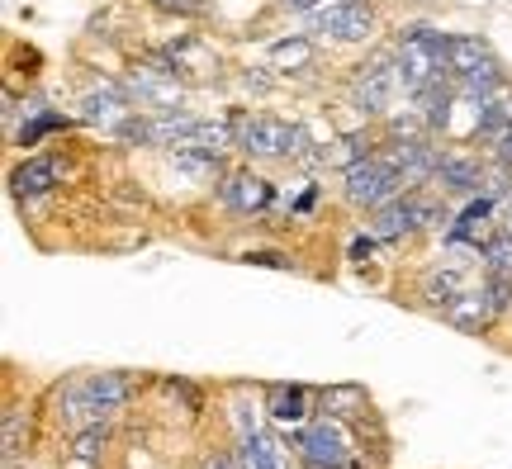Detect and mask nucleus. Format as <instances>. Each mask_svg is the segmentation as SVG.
Instances as JSON below:
<instances>
[{"mask_svg":"<svg viewBox=\"0 0 512 469\" xmlns=\"http://www.w3.org/2000/svg\"><path fill=\"white\" fill-rule=\"evenodd\" d=\"M219 199L233 209V214H266L275 199V185L266 181V176H256L252 166H242V171H228L219 181Z\"/></svg>","mask_w":512,"mask_h":469,"instance_id":"1a4fd4ad","label":"nucleus"},{"mask_svg":"<svg viewBox=\"0 0 512 469\" xmlns=\"http://www.w3.org/2000/svg\"><path fill=\"white\" fill-rule=\"evenodd\" d=\"M375 152L399 166V176H403V185H408V190H422V185L437 176V157H441V152L427 143V138H403V133H394V138H389V143H380Z\"/></svg>","mask_w":512,"mask_h":469,"instance_id":"0eeeda50","label":"nucleus"},{"mask_svg":"<svg viewBox=\"0 0 512 469\" xmlns=\"http://www.w3.org/2000/svg\"><path fill=\"white\" fill-rule=\"evenodd\" d=\"M242 266H261V271H290L294 261H290V252H275V247H247V252H242Z\"/></svg>","mask_w":512,"mask_h":469,"instance_id":"5701e85b","label":"nucleus"},{"mask_svg":"<svg viewBox=\"0 0 512 469\" xmlns=\"http://www.w3.org/2000/svg\"><path fill=\"white\" fill-rule=\"evenodd\" d=\"M233 133H238V152L247 162L309 157L304 124H285V119H275V114H252V109H242V114H233Z\"/></svg>","mask_w":512,"mask_h":469,"instance_id":"f257e3e1","label":"nucleus"},{"mask_svg":"<svg viewBox=\"0 0 512 469\" xmlns=\"http://www.w3.org/2000/svg\"><path fill=\"white\" fill-rule=\"evenodd\" d=\"M484 299H489V313L503 318L512 308V275H484Z\"/></svg>","mask_w":512,"mask_h":469,"instance_id":"412c9836","label":"nucleus"},{"mask_svg":"<svg viewBox=\"0 0 512 469\" xmlns=\"http://www.w3.org/2000/svg\"><path fill=\"white\" fill-rule=\"evenodd\" d=\"M351 451H356V446H351V432L337 413L318 417V422H309V427L299 432V455H304L309 469H347Z\"/></svg>","mask_w":512,"mask_h":469,"instance_id":"39448f33","label":"nucleus"},{"mask_svg":"<svg viewBox=\"0 0 512 469\" xmlns=\"http://www.w3.org/2000/svg\"><path fill=\"white\" fill-rule=\"evenodd\" d=\"M309 19V34H323L332 43H370L375 38V5L370 0H328Z\"/></svg>","mask_w":512,"mask_h":469,"instance_id":"20e7f679","label":"nucleus"},{"mask_svg":"<svg viewBox=\"0 0 512 469\" xmlns=\"http://www.w3.org/2000/svg\"><path fill=\"white\" fill-rule=\"evenodd\" d=\"M266 413H271V422H280V427L304 422V413H309V389H304V384H271Z\"/></svg>","mask_w":512,"mask_h":469,"instance_id":"ddd939ff","label":"nucleus"},{"mask_svg":"<svg viewBox=\"0 0 512 469\" xmlns=\"http://www.w3.org/2000/svg\"><path fill=\"white\" fill-rule=\"evenodd\" d=\"M484 57H494V48H489L479 34H451V38H446V62H451V72H456V76L475 72Z\"/></svg>","mask_w":512,"mask_h":469,"instance_id":"4468645a","label":"nucleus"},{"mask_svg":"<svg viewBox=\"0 0 512 469\" xmlns=\"http://www.w3.org/2000/svg\"><path fill=\"white\" fill-rule=\"evenodd\" d=\"M370 152H375V143H370L366 133H347V138H337V152H328V162H337L342 171L356 162H366Z\"/></svg>","mask_w":512,"mask_h":469,"instance_id":"aec40b11","label":"nucleus"},{"mask_svg":"<svg viewBox=\"0 0 512 469\" xmlns=\"http://www.w3.org/2000/svg\"><path fill=\"white\" fill-rule=\"evenodd\" d=\"M375 242H380V237H375V233L356 237V242H351V261H356V266H366L370 256H375Z\"/></svg>","mask_w":512,"mask_h":469,"instance_id":"bb28decb","label":"nucleus"},{"mask_svg":"<svg viewBox=\"0 0 512 469\" xmlns=\"http://www.w3.org/2000/svg\"><path fill=\"white\" fill-rule=\"evenodd\" d=\"M29 114V124L15 128V147H38L48 133H67L72 119L67 114H57V109H24Z\"/></svg>","mask_w":512,"mask_h":469,"instance_id":"dca6fc26","label":"nucleus"},{"mask_svg":"<svg viewBox=\"0 0 512 469\" xmlns=\"http://www.w3.org/2000/svg\"><path fill=\"white\" fill-rule=\"evenodd\" d=\"M204 469H242V465H238V451H214V455H204Z\"/></svg>","mask_w":512,"mask_h":469,"instance_id":"c85d7f7f","label":"nucleus"},{"mask_svg":"<svg viewBox=\"0 0 512 469\" xmlns=\"http://www.w3.org/2000/svg\"><path fill=\"white\" fill-rule=\"evenodd\" d=\"M271 62L285 67V72H299L313 62V38L309 34H290V38H275L271 43Z\"/></svg>","mask_w":512,"mask_h":469,"instance_id":"6ab92c4d","label":"nucleus"},{"mask_svg":"<svg viewBox=\"0 0 512 469\" xmlns=\"http://www.w3.org/2000/svg\"><path fill=\"white\" fill-rule=\"evenodd\" d=\"M313 204H318V185H309V190H304V195L294 199V209H290V214H309Z\"/></svg>","mask_w":512,"mask_h":469,"instance_id":"c756f323","label":"nucleus"},{"mask_svg":"<svg viewBox=\"0 0 512 469\" xmlns=\"http://www.w3.org/2000/svg\"><path fill=\"white\" fill-rule=\"evenodd\" d=\"M479 261H484V275H512V228H494L484 237Z\"/></svg>","mask_w":512,"mask_h":469,"instance_id":"a211bd4d","label":"nucleus"},{"mask_svg":"<svg viewBox=\"0 0 512 469\" xmlns=\"http://www.w3.org/2000/svg\"><path fill=\"white\" fill-rule=\"evenodd\" d=\"M441 223H446V199L408 190V195L389 199L384 209L370 214V233L380 237V242H403V237L422 233V228H441Z\"/></svg>","mask_w":512,"mask_h":469,"instance_id":"7ed1b4c3","label":"nucleus"},{"mask_svg":"<svg viewBox=\"0 0 512 469\" xmlns=\"http://www.w3.org/2000/svg\"><path fill=\"white\" fill-rule=\"evenodd\" d=\"M128 95L138 100V105H152V109H181V76H166L157 67H133L124 76Z\"/></svg>","mask_w":512,"mask_h":469,"instance_id":"9d476101","label":"nucleus"},{"mask_svg":"<svg viewBox=\"0 0 512 469\" xmlns=\"http://www.w3.org/2000/svg\"><path fill=\"white\" fill-rule=\"evenodd\" d=\"M318 5H328V0H275V10H285V15H313Z\"/></svg>","mask_w":512,"mask_h":469,"instance_id":"cd10ccee","label":"nucleus"},{"mask_svg":"<svg viewBox=\"0 0 512 469\" xmlns=\"http://www.w3.org/2000/svg\"><path fill=\"white\" fill-rule=\"evenodd\" d=\"M166 394H171V398H181V403H185V413H200V408H204L200 389H195V384H185V379H166Z\"/></svg>","mask_w":512,"mask_h":469,"instance_id":"a878e982","label":"nucleus"},{"mask_svg":"<svg viewBox=\"0 0 512 469\" xmlns=\"http://www.w3.org/2000/svg\"><path fill=\"white\" fill-rule=\"evenodd\" d=\"M147 5H157L166 15H181V19H200L209 10V0H147Z\"/></svg>","mask_w":512,"mask_h":469,"instance_id":"393cba45","label":"nucleus"},{"mask_svg":"<svg viewBox=\"0 0 512 469\" xmlns=\"http://www.w3.org/2000/svg\"><path fill=\"white\" fill-rule=\"evenodd\" d=\"M460 294H465V280H460V266H451V261H446V271H432L422 285V299L432 308H446V313L460 304Z\"/></svg>","mask_w":512,"mask_h":469,"instance_id":"2eb2a0df","label":"nucleus"},{"mask_svg":"<svg viewBox=\"0 0 512 469\" xmlns=\"http://www.w3.org/2000/svg\"><path fill=\"white\" fill-rule=\"evenodd\" d=\"M57 162L53 157H24V162L10 171V190H15V199H43V195H53L57 190Z\"/></svg>","mask_w":512,"mask_h":469,"instance_id":"9b49d317","label":"nucleus"},{"mask_svg":"<svg viewBox=\"0 0 512 469\" xmlns=\"http://www.w3.org/2000/svg\"><path fill=\"white\" fill-rule=\"evenodd\" d=\"M399 195H408V185H403L399 166L389 162V157H380V152H370L366 162L342 171V199H347L351 209L375 214V209H384L389 199H399Z\"/></svg>","mask_w":512,"mask_h":469,"instance_id":"f03ea898","label":"nucleus"},{"mask_svg":"<svg viewBox=\"0 0 512 469\" xmlns=\"http://www.w3.org/2000/svg\"><path fill=\"white\" fill-rule=\"evenodd\" d=\"M432 185L441 190V199H475L489 190V176H484V166H479L475 157H465V152H441Z\"/></svg>","mask_w":512,"mask_h":469,"instance_id":"6e6552de","label":"nucleus"},{"mask_svg":"<svg viewBox=\"0 0 512 469\" xmlns=\"http://www.w3.org/2000/svg\"><path fill=\"white\" fill-rule=\"evenodd\" d=\"M105 441H110V436H105V427H100V422H95V427H81V432H76V441H72L76 460H100V455H105Z\"/></svg>","mask_w":512,"mask_h":469,"instance_id":"4be33fe9","label":"nucleus"},{"mask_svg":"<svg viewBox=\"0 0 512 469\" xmlns=\"http://www.w3.org/2000/svg\"><path fill=\"white\" fill-rule=\"evenodd\" d=\"M351 95H356L361 114H370V119H389V114H394V100L403 95L399 72H394V53H380V57H370L366 67H356V86H351Z\"/></svg>","mask_w":512,"mask_h":469,"instance_id":"423d86ee","label":"nucleus"},{"mask_svg":"<svg viewBox=\"0 0 512 469\" xmlns=\"http://www.w3.org/2000/svg\"><path fill=\"white\" fill-rule=\"evenodd\" d=\"M81 389H86V398L95 403V413L110 417V413H119V408L128 403L133 379H128L124 370H100V375H81Z\"/></svg>","mask_w":512,"mask_h":469,"instance_id":"f8f14e48","label":"nucleus"},{"mask_svg":"<svg viewBox=\"0 0 512 469\" xmlns=\"http://www.w3.org/2000/svg\"><path fill=\"white\" fill-rule=\"evenodd\" d=\"M24 451V408H5V460H19Z\"/></svg>","mask_w":512,"mask_h":469,"instance_id":"b1692460","label":"nucleus"},{"mask_svg":"<svg viewBox=\"0 0 512 469\" xmlns=\"http://www.w3.org/2000/svg\"><path fill=\"white\" fill-rule=\"evenodd\" d=\"M238 465L242 469H285V460H280L271 436L247 432V436H238Z\"/></svg>","mask_w":512,"mask_h":469,"instance_id":"f3484780","label":"nucleus"}]
</instances>
